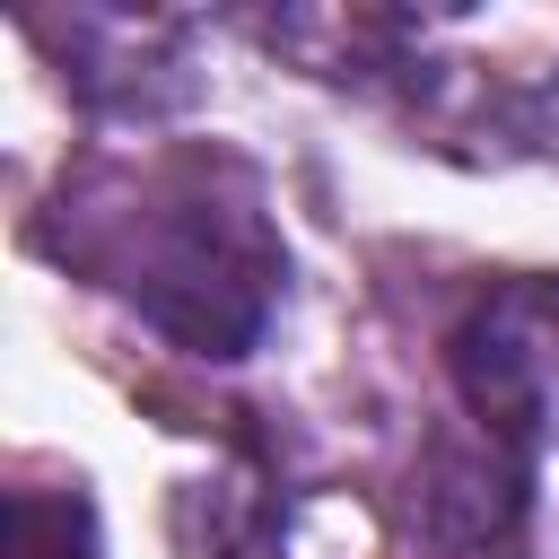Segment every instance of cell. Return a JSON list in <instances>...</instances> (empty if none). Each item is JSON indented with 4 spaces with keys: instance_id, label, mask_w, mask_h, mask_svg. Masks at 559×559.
Returning <instances> with one entry per match:
<instances>
[{
    "instance_id": "obj_1",
    "label": "cell",
    "mask_w": 559,
    "mask_h": 559,
    "mask_svg": "<svg viewBox=\"0 0 559 559\" xmlns=\"http://www.w3.org/2000/svg\"><path fill=\"white\" fill-rule=\"evenodd\" d=\"M122 297L192 358H245L280 297V245L253 201L175 183L148 201V218H131Z\"/></svg>"
},
{
    "instance_id": "obj_2",
    "label": "cell",
    "mask_w": 559,
    "mask_h": 559,
    "mask_svg": "<svg viewBox=\"0 0 559 559\" xmlns=\"http://www.w3.org/2000/svg\"><path fill=\"white\" fill-rule=\"evenodd\" d=\"M454 384H463L480 437L524 454L542 411H550V393H559V314H550V297H533V288L489 297L454 332Z\"/></svg>"
},
{
    "instance_id": "obj_3",
    "label": "cell",
    "mask_w": 559,
    "mask_h": 559,
    "mask_svg": "<svg viewBox=\"0 0 559 559\" xmlns=\"http://www.w3.org/2000/svg\"><path fill=\"white\" fill-rule=\"evenodd\" d=\"M524 507V454L480 437V445H437L419 472V524L445 550H489Z\"/></svg>"
},
{
    "instance_id": "obj_4",
    "label": "cell",
    "mask_w": 559,
    "mask_h": 559,
    "mask_svg": "<svg viewBox=\"0 0 559 559\" xmlns=\"http://www.w3.org/2000/svg\"><path fill=\"white\" fill-rule=\"evenodd\" d=\"M0 559H105L96 507L79 489H17L0 515Z\"/></svg>"
}]
</instances>
